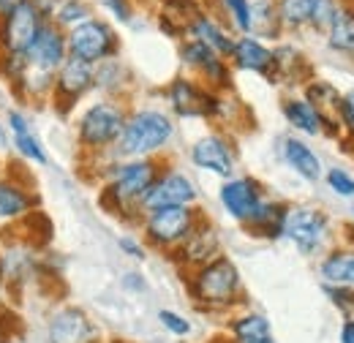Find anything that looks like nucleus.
I'll return each instance as SVG.
<instances>
[{
    "label": "nucleus",
    "instance_id": "10",
    "mask_svg": "<svg viewBox=\"0 0 354 343\" xmlns=\"http://www.w3.org/2000/svg\"><path fill=\"white\" fill-rule=\"evenodd\" d=\"M199 202V191L188 174L177 169H161L142 199V213L161 210V207H194Z\"/></svg>",
    "mask_w": 354,
    "mask_h": 343
},
{
    "label": "nucleus",
    "instance_id": "4",
    "mask_svg": "<svg viewBox=\"0 0 354 343\" xmlns=\"http://www.w3.org/2000/svg\"><path fill=\"white\" fill-rule=\"evenodd\" d=\"M191 297L202 308H232L243 295V278L237 264L229 257H216L213 261L191 272Z\"/></svg>",
    "mask_w": 354,
    "mask_h": 343
},
{
    "label": "nucleus",
    "instance_id": "1",
    "mask_svg": "<svg viewBox=\"0 0 354 343\" xmlns=\"http://www.w3.org/2000/svg\"><path fill=\"white\" fill-rule=\"evenodd\" d=\"M164 161L158 156L150 158H115L104 169V191H101V205L104 210L120 215V218H133L142 215V199L153 180L161 174Z\"/></svg>",
    "mask_w": 354,
    "mask_h": 343
},
{
    "label": "nucleus",
    "instance_id": "33",
    "mask_svg": "<svg viewBox=\"0 0 354 343\" xmlns=\"http://www.w3.org/2000/svg\"><path fill=\"white\" fill-rule=\"evenodd\" d=\"M95 14V6L90 0H60L55 14H52V22L60 28V30H71L77 28L80 22H85Z\"/></svg>",
    "mask_w": 354,
    "mask_h": 343
},
{
    "label": "nucleus",
    "instance_id": "16",
    "mask_svg": "<svg viewBox=\"0 0 354 343\" xmlns=\"http://www.w3.org/2000/svg\"><path fill=\"white\" fill-rule=\"evenodd\" d=\"M68 57V44H66V30H60L55 22H46L39 30V36L30 41V46L25 49L22 60L30 68H39L46 74H55L63 60Z\"/></svg>",
    "mask_w": 354,
    "mask_h": 343
},
{
    "label": "nucleus",
    "instance_id": "22",
    "mask_svg": "<svg viewBox=\"0 0 354 343\" xmlns=\"http://www.w3.org/2000/svg\"><path fill=\"white\" fill-rule=\"evenodd\" d=\"M183 39H196V41L207 44V46H210L216 55H221V57H229V52H232V46H234V33L223 25L213 11H207V8L199 11V14L188 22Z\"/></svg>",
    "mask_w": 354,
    "mask_h": 343
},
{
    "label": "nucleus",
    "instance_id": "32",
    "mask_svg": "<svg viewBox=\"0 0 354 343\" xmlns=\"http://www.w3.org/2000/svg\"><path fill=\"white\" fill-rule=\"evenodd\" d=\"M213 6L218 11L216 17L234 36L251 33V0H213Z\"/></svg>",
    "mask_w": 354,
    "mask_h": 343
},
{
    "label": "nucleus",
    "instance_id": "21",
    "mask_svg": "<svg viewBox=\"0 0 354 343\" xmlns=\"http://www.w3.org/2000/svg\"><path fill=\"white\" fill-rule=\"evenodd\" d=\"M310 80V66L306 55L289 41H278L272 46V77L275 85H306Z\"/></svg>",
    "mask_w": 354,
    "mask_h": 343
},
{
    "label": "nucleus",
    "instance_id": "36",
    "mask_svg": "<svg viewBox=\"0 0 354 343\" xmlns=\"http://www.w3.org/2000/svg\"><path fill=\"white\" fill-rule=\"evenodd\" d=\"M327 185L338 194V196H344V199H349L354 196V177L349 172L344 169H330L327 172Z\"/></svg>",
    "mask_w": 354,
    "mask_h": 343
},
{
    "label": "nucleus",
    "instance_id": "40",
    "mask_svg": "<svg viewBox=\"0 0 354 343\" xmlns=\"http://www.w3.org/2000/svg\"><path fill=\"white\" fill-rule=\"evenodd\" d=\"M57 3H60V0H33V6L41 11V17H44L46 22H52V14H55Z\"/></svg>",
    "mask_w": 354,
    "mask_h": 343
},
{
    "label": "nucleus",
    "instance_id": "37",
    "mask_svg": "<svg viewBox=\"0 0 354 343\" xmlns=\"http://www.w3.org/2000/svg\"><path fill=\"white\" fill-rule=\"evenodd\" d=\"M101 6L106 8V14L120 22V25H131L133 19V0H101Z\"/></svg>",
    "mask_w": 354,
    "mask_h": 343
},
{
    "label": "nucleus",
    "instance_id": "14",
    "mask_svg": "<svg viewBox=\"0 0 354 343\" xmlns=\"http://www.w3.org/2000/svg\"><path fill=\"white\" fill-rule=\"evenodd\" d=\"M218 199H221V207L226 210L229 218H234L237 223H245L251 215L257 213V207L265 202V185L257 180V177H248V174H240V177H226L218 191Z\"/></svg>",
    "mask_w": 354,
    "mask_h": 343
},
{
    "label": "nucleus",
    "instance_id": "12",
    "mask_svg": "<svg viewBox=\"0 0 354 343\" xmlns=\"http://www.w3.org/2000/svg\"><path fill=\"white\" fill-rule=\"evenodd\" d=\"M278 17L283 33H300V30H316L324 33L338 0H275Z\"/></svg>",
    "mask_w": 354,
    "mask_h": 343
},
{
    "label": "nucleus",
    "instance_id": "25",
    "mask_svg": "<svg viewBox=\"0 0 354 343\" xmlns=\"http://www.w3.org/2000/svg\"><path fill=\"white\" fill-rule=\"evenodd\" d=\"M327 44L335 52H354V0H338L335 14L327 25Z\"/></svg>",
    "mask_w": 354,
    "mask_h": 343
},
{
    "label": "nucleus",
    "instance_id": "18",
    "mask_svg": "<svg viewBox=\"0 0 354 343\" xmlns=\"http://www.w3.org/2000/svg\"><path fill=\"white\" fill-rule=\"evenodd\" d=\"M39 207V194L22 174L0 177V223H19Z\"/></svg>",
    "mask_w": 354,
    "mask_h": 343
},
{
    "label": "nucleus",
    "instance_id": "23",
    "mask_svg": "<svg viewBox=\"0 0 354 343\" xmlns=\"http://www.w3.org/2000/svg\"><path fill=\"white\" fill-rule=\"evenodd\" d=\"M286 210H289V205L265 199V202L257 207V213L251 215L243 226H245V232H248L251 237H259V240H281V237H283Z\"/></svg>",
    "mask_w": 354,
    "mask_h": 343
},
{
    "label": "nucleus",
    "instance_id": "8",
    "mask_svg": "<svg viewBox=\"0 0 354 343\" xmlns=\"http://www.w3.org/2000/svg\"><path fill=\"white\" fill-rule=\"evenodd\" d=\"M327 229H330V218L322 213L319 207H308V205H297L286 210V221H283V237L300 251V254H316L324 240H327Z\"/></svg>",
    "mask_w": 354,
    "mask_h": 343
},
{
    "label": "nucleus",
    "instance_id": "27",
    "mask_svg": "<svg viewBox=\"0 0 354 343\" xmlns=\"http://www.w3.org/2000/svg\"><path fill=\"white\" fill-rule=\"evenodd\" d=\"M251 36L262 41H281L283 28L275 0H251Z\"/></svg>",
    "mask_w": 354,
    "mask_h": 343
},
{
    "label": "nucleus",
    "instance_id": "5",
    "mask_svg": "<svg viewBox=\"0 0 354 343\" xmlns=\"http://www.w3.org/2000/svg\"><path fill=\"white\" fill-rule=\"evenodd\" d=\"M66 44H68V55L71 57H80L85 63H101V60H109V57H118L120 55V33L118 28L93 14L90 19L80 22L77 28L66 30Z\"/></svg>",
    "mask_w": 354,
    "mask_h": 343
},
{
    "label": "nucleus",
    "instance_id": "29",
    "mask_svg": "<svg viewBox=\"0 0 354 343\" xmlns=\"http://www.w3.org/2000/svg\"><path fill=\"white\" fill-rule=\"evenodd\" d=\"M281 112H283L286 123L295 131H303V133H308V136H319V133H322V115L310 106L303 95L283 98Z\"/></svg>",
    "mask_w": 354,
    "mask_h": 343
},
{
    "label": "nucleus",
    "instance_id": "35",
    "mask_svg": "<svg viewBox=\"0 0 354 343\" xmlns=\"http://www.w3.org/2000/svg\"><path fill=\"white\" fill-rule=\"evenodd\" d=\"M158 322H161L172 335H177V338L191 335V322H188L185 316L175 313V310H158Z\"/></svg>",
    "mask_w": 354,
    "mask_h": 343
},
{
    "label": "nucleus",
    "instance_id": "15",
    "mask_svg": "<svg viewBox=\"0 0 354 343\" xmlns=\"http://www.w3.org/2000/svg\"><path fill=\"white\" fill-rule=\"evenodd\" d=\"M172 257L177 259V264L191 267V270H196V267L213 261L216 257H221V234H218V229L202 215L196 221V226L188 232V237L172 251Z\"/></svg>",
    "mask_w": 354,
    "mask_h": 343
},
{
    "label": "nucleus",
    "instance_id": "46",
    "mask_svg": "<svg viewBox=\"0 0 354 343\" xmlns=\"http://www.w3.org/2000/svg\"><path fill=\"white\" fill-rule=\"evenodd\" d=\"M3 343H14V341H8V338H6V341H3Z\"/></svg>",
    "mask_w": 354,
    "mask_h": 343
},
{
    "label": "nucleus",
    "instance_id": "34",
    "mask_svg": "<svg viewBox=\"0 0 354 343\" xmlns=\"http://www.w3.org/2000/svg\"><path fill=\"white\" fill-rule=\"evenodd\" d=\"M180 63L188 68V71H194V77L216 57V52L207 46V44L196 41V39H180Z\"/></svg>",
    "mask_w": 354,
    "mask_h": 343
},
{
    "label": "nucleus",
    "instance_id": "28",
    "mask_svg": "<svg viewBox=\"0 0 354 343\" xmlns=\"http://www.w3.org/2000/svg\"><path fill=\"white\" fill-rule=\"evenodd\" d=\"M52 82H55V74H46V71L25 66V71L11 82V87L22 101L41 104V101H49V95H52Z\"/></svg>",
    "mask_w": 354,
    "mask_h": 343
},
{
    "label": "nucleus",
    "instance_id": "31",
    "mask_svg": "<svg viewBox=\"0 0 354 343\" xmlns=\"http://www.w3.org/2000/svg\"><path fill=\"white\" fill-rule=\"evenodd\" d=\"M232 338L234 343H275L272 327L262 313H243L232 322Z\"/></svg>",
    "mask_w": 354,
    "mask_h": 343
},
{
    "label": "nucleus",
    "instance_id": "11",
    "mask_svg": "<svg viewBox=\"0 0 354 343\" xmlns=\"http://www.w3.org/2000/svg\"><path fill=\"white\" fill-rule=\"evenodd\" d=\"M46 25L41 11L33 6V0L6 17H0V55L22 57L30 41L39 36V30Z\"/></svg>",
    "mask_w": 354,
    "mask_h": 343
},
{
    "label": "nucleus",
    "instance_id": "26",
    "mask_svg": "<svg viewBox=\"0 0 354 343\" xmlns=\"http://www.w3.org/2000/svg\"><path fill=\"white\" fill-rule=\"evenodd\" d=\"M131 85V71L120 57H109L95 63V77H93V90H101L106 98H120V93Z\"/></svg>",
    "mask_w": 354,
    "mask_h": 343
},
{
    "label": "nucleus",
    "instance_id": "17",
    "mask_svg": "<svg viewBox=\"0 0 354 343\" xmlns=\"http://www.w3.org/2000/svg\"><path fill=\"white\" fill-rule=\"evenodd\" d=\"M49 343H98V327L77 305H66L49 316L46 324Z\"/></svg>",
    "mask_w": 354,
    "mask_h": 343
},
{
    "label": "nucleus",
    "instance_id": "39",
    "mask_svg": "<svg viewBox=\"0 0 354 343\" xmlns=\"http://www.w3.org/2000/svg\"><path fill=\"white\" fill-rule=\"evenodd\" d=\"M123 289L129 292H147V281L142 272H126L123 275Z\"/></svg>",
    "mask_w": 354,
    "mask_h": 343
},
{
    "label": "nucleus",
    "instance_id": "42",
    "mask_svg": "<svg viewBox=\"0 0 354 343\" xmlns=\"http://www.w3.org/2000/svg\"><path fill=\"white\" fill-rule=\"evenodd\" d=\"M341 343H354V316L346 319L341 327Z\"/></svg>",
    "mask_w": 354,
    "mask_h": 343
},
{
    "label": "nucleus",
    "instance_id": "43",
    "mask_svg": "<svg viewBox=\"0 0 354 343\" xmlns=\"http://www.w3.org/2000/svg\"><path fill=\"white\" fill-rule=\"evenodd\" d=\"M11 145V139H8V129H6V120H0V150H6Z\"/></svg>",
    "mask_w": 354,
    "mask_h": 343
},
{
    "label": "nucleus",
    "instance_id": "7",
    "mask_svg": "<svg viewBox=\"0 0 354 343\" xmlns=\"http://www.w3.org/2000/svg\"><path fill=\"white\" fill-rule=\"evenodd\" d=\"M93 77H95V66L85 63L80 57H66L63 66L55 71V82H52V95L49 104L57 115L68 118L77 104L93 93Z\"/></svg>",
    "mask_w": 354,
    "mask_h": 343
},
{
    "label": "nucleus",
    "instance_id": "20",
    "mask_svg": "<svg viewBox=\"0 0 354 343\" xmlns=\"http://www.w3.org/2000/svg\"><path fill=\"white\" fill-rule=\"evenodd\" d=\"M229 66L234 71H248V74H259L270 80L272 77V46L251 33L234 36V46L229 52Z\"/></svg>",
    "mask_w": 354,
    "mask_h": 343
},
{
    "label": "nucleus",
    "instance_id": "3",
    "mask_svg": "<svg viewBox=\"0 0 354 343\" xmlns=\"http://www.w3.org/2000/svg\"><path fill=\"white\" fill-rule=\"evenodd\" d=\"M126 104L120 98H98L88 104L77 115V145L90 156H104L115 147L123 123H126Z\"/></svg>",
    "mask_w": 354,
    "mask_h": 343
},
{
    "label": "nucleus",
    "instance_id": "6",
    "mask_svg": "<svg viewBox=\"0 0 354 343\" xmlns=\"http://www.w3.org/2000/svg\"><path fill=\"white\" fill-rule=\"evenodd\" d=\"M142 232L145 240L158 248V251H175L177 245L188 237V232L196 226V221L202 218L199 210L194 207H161V210H150L142 213Z\"/></svg>",
    "mask_w": 354,
    "mask_h": 343
},
{
    "label": "nucleus",
    "instance_id": "2",
    "mask_svg": "<svg viewBox=\"0 0 354 343\" xmlns=\"http://www.w3.org/2000/svg\"><path fill=\"white\" fill-rule=\"evenodd\" d=\"M175 136V123L164 109L142 106L126 115L123 131L112 147L115 158H150L158 156Z\"/></svg>",
    "mask_w": 354,
    "mask_h": 343
},
{
    "label": "nucleus",
    "instance_id": "19",
    "mask_svg": "<svg viewBox=\"0 0 354 343\" xmlns=\"http://www.w3.org/2000/svg\"><path fill=\"white\" fill-rule=\"evenodd\" d=\"M6 129H8V139H11V147L19 158H25L28 164H36V167H46L49 164V153H46L44 142L39 139L33 120L19 109H8L6 112Z\"/></svg>",
    "mask_w": 354,
    "mask_h": 343
},
{
    "label": "nucleus",
    "instance_id": "44",
    "mask_svg": "<svg viewBox=\"0 0 354 343\" xmlns=\"http://www.w3.org/2000/svg\"><path fill=\"white\" fill-rule=\"evenodd\" d=\"M6 284H8V281H6V272H3V264H0V292L6 289Z\"/></svg>",
    "mask_w": 354,
    "mask_h": 343
},
{
    "label": "nucleus",
    "instance_id": "24",
    "mask_svg": "<svg viewBox=\"0 0 354 343\" xmlns=\"http://www.w3.org/2000/svg\"><path fill=\"white\" fill-rule=\"evenodd\" d=\"M281 156L289 164V169H295L303 180L316 183L322 177V161H319V156L310 150V145L303 142L300 136H286L281 142Z\"/></svg>",
    "mask_w": 354,
    "mask_h": 343
},
{
    "label": "nucleus",
    "instance_id": "30",
    "mask_svg": "<svg viewBox=\"0 0 354 343\" xmlns=\"http://www.w3.org/2000/svg\"><path fill=\"white\" fill-rule=\"evenodd\" d=\"M322 278L333 286H352L354 289V248H335L322 261Z\"/></svg>",
    "mask_w": 354,
    "mask_h": 343
},
{
    "label": "nucleus",
    "instance_id": "9",
    "mask_svg": "<svg viewBox=\"0 0 354 343\" xmlns=\"http://www.w3.org/2000/svg\"><path fill=\"white\" fill-rule=\"evenodd\" d=\"M221 93L210 90L196 77H175L167 87V101L177 118H216Z\"/></svg>",
    "mask_w": 354,
    "mask_h": 343
},
{
    "label": "nucleus",
    "instance_id": "41",
    "mask_svg": "<svg viewBox=\"0 0 354 343\" xmlns=\"http://www.w3.org/2000/svg\"><path fill=\"white\" fill-rule=\"evenodd\" d=\"M28 3H30V0H0V17L11 14V11H17V8L28 6Z\"/></svg>",
    "mask_w": 354,
    "mask_h": 343
},
{
    "label": "nucleus",
    "instance_id": "13",
    "mask_svg": "<svg viewBox=\"0 0 354 343\" xmlns=\"http://www.w3.org/2000/svg\"><path fill=\"white\" fill-rule=\"evenodd\" d=\"M188 158H191V164H194L196 169L210 172V174L223 177V180L234 174V164H237V153H234L232 139H229L226 133H218V131L199 136V139L191 145Z\"/></svg>",
    "mask_w": 354,
    "mask_h": 343
},
{
    "label": "nucleus",
    "instance_id": "38",
    "mask_svg": "<svg viewBox=\"0 0 354 343\" xmlns=\"http://www.w3.org/2000/svg\"><path fill=\"white\" fill-rule=\"evenodd\" d=\"M118 248L131 259H145V245L136 240V237H120L118 240Z\"/></svg>",
    "mask_w": 354,
    "mask_h": 343
},
{
    "label": "nucleus",
    "instance_id": "45",
    "mask_svg": "<svg viewBox=\"0 0 354 343\" xmlns=\"http://www.w3.org/2000/svg\"><path fill=\"white\" fill-rule=\"evenodd\" d=\"M6 338H8V335H6V330H3V324H0V343L6 341Z\"/></svg>",
    "mask_w": 354,
    "mask_h": 343
}]
</instances>
